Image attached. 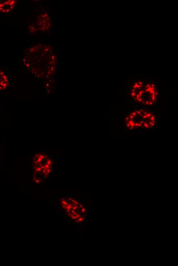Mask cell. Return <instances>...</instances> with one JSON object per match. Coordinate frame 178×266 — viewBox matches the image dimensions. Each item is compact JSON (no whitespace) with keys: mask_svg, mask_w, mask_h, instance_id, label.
Wrapping results in <instances>:
<instances>
[{"mask_svg":"<svg viewBox=\"0 0 178 266\" xmlns=\"http://www.w3.org/2000/svg\"><path fill=\"white\" fill-rule=\"evenodd\" d=\"M32 165L35 173L45 178L50 174L52 169L51 159L42 153H38L34 156Z\"/></svg>","mask_w":178,"mask_h":266,"instance_id":"obj_1","label":"cell"},{"mask_svg":"<svg viewBox=\"0 0 178 266\" xmlns=\"http://www.w3.org/2000/svg\"><path fill=\"white\" fill-rule=\"evenodd\" d=\"M16 1L14 0H0V13L8 14L14 9Z\"/></svg>","mask_w":178,"mask_h":266,"instance_id":"obj_3","label":"cell"},{"mask_svg":"<svg viewBox=\"0 0 178 266\" xmlns=\"http://www.w3.org/2000/svg\"><path fill=\"white\" fill-rule=\"evenodd\" d=\"M9 85V74L3 66L0 65V92L6 90Z\"/></svg>","mask_w":178,"mask_h":266,"instance_id":"obj_2","label":"cell"}]
</instances>
